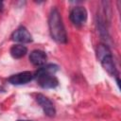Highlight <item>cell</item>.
Returning a JSON list of instances; mask_svg holds the SVG:
<instances>
[{
    "label": "cell",
    "instance_id": "11",
    "mask_svg": "<svg viewBox=\"0 0 121 121\" xmlns=\"http://www.w3.org/2000/svg\"><path fill=\"white\" fill-rule=\"evenodd\" d=\"M17 121H31V120H22V119H20V120H17Z\"/></svg>",
    "mask_w": 121,
    "mask_h": 121
},
{
    "label": "cell",
    "instance_id": "8",
    "mask_svg": "<svg viewBox=\"0 0 121 121\" xmlns=\"http://www.w3.org/2000/svg\"><path fill=\"white\" fill-rule=\"evenodd\" d=\"M29 60L33 65L42 67L45 64V62L47 60V56L44 51L40 50V49H35V50L31 51L30 55H29Z\"/></svg>",
    "mask_w": 121,
    "mask_h": 121
},
{
    "label": "cell",
    "instance_id": "10",
    "mask_svg": "<svg viewBox=\"0 0 121 121\" xmlns=\"http://www.w3.org/2000/svg\"><path fill=\"white\" fill-rule=\"evenodd\" d=\"M3 8H4V3L2 1H0V11L3 10Z\"/></svg>",
    "mask_w": 121,
    "mask_h": 121
},
{
    "label": "cell",
    "instance_id": "1",
    "mask_svg": "<svg viewBox=\"0 0 121 121\" xmlns=\"http://www.w3.org/2000/svg\"><path fill=\"white\" fill-rule=\"evenodd\" d=\"M48 26L51 38L59 43H67V34L62 23V18L57 8H53L48 17Z\"/></svg>",
    "mask_w": 121,
    "mask_h": 121
},
{
    "label": "cell",
    "instance_id": "5",
    "mask_svg": "<svg viewBox=\"0 0 121 121\" xmlns=\"http://www.w3.org/2000/svg\"><path fill=\"white\" fill-rule=\"evenodd\" d=\"M70 20L77 26H82L87 20L86 9L81 6H77L73 8L70 11Z\"/></svg>",
    "mask_w": 121,
    "mask_h": 121
},
{
    "label": "cell",
    "instance_id": "7",
    "mask_svg": "<svg viewBox=\"0 0 121 121\" xmlns=\"http://www.w3.org/2000/svg\"><path fill=\"white\" fill-rule=\"evenodd\" d=\"M11 40L21 43H27L32 42V36L25 26H19L12 34Z\"/></svg>",
    "mask_w": 121,
    "mask_h": 121
},
{
    "label": "cell",
    "instance_id": "9",
    "mask_svg": "<svg viewBox=\"0 0 121 121\" xmlns=\"http://www.w3.org/2000/svg\"><path fill=\"white\" fill-rule=\"evenodd\" d=\"M9 52L12 58L21 59L27 53V48L26 45H23V44H14L11 46Z\"/></svg>",
    "mask_w": 121,
    "mask_h": 121
},
{
    "label": "cell",
    "instance_id": "4",
    "mask_svg": "<svg viewBox=\"0 0 121 121\" xmlns=\"http://www.w3.org/2000/svg\"><path fill=\"white\" fill-rule=\"evenodd\" d=\"M36 101L43 109L45 115L48 117H54L56 115V108L53 104V102L43 94H38L36 95Z\"/></svg>",
    "mask_w": 121,
    "mask_h": 121
},
{
    "label": "cell",
    "instance_id": "2",
    "mask_svg": "<svg viewBox=\"0 0 121 121\" xmlns=\"http://www.w3.org/2000/svg\"><path fill=\"white\" fill-rule=\"evenodd\" d=\"M58 70L59 66L56 64L50 63L43 65L34 73V78H36L37 83L43 89L56 88L59 85V80L55 76Z\"/></svg>",
    "mask_w": 121,
    "mask_h": 121
},
{
    "label": "cell",
    "instance_id": "6",
    "mask_svg": "<svg viewBox=\"0 0 121 121\" xmlns=\"http://www.w3.org/2000/svg\"><path fill=\"white\" fill-rule=\"evenodd\" d=\"M34 78V73L30 71H24L10 76L8 81L13 85H23L26 84Z\"/></svg>",
    "mask_w": 121,
    "mask_h": 121
},
{
    "label": "cell",
    "instance_id": "3",
    "mask_svg": "<svg viewBox=\"0 0 121 121\" xmlns=\"http://www.w3.org/2000/svg\"><path fill=\"white\" fill-rule=\"evenodd\" d=\"M96 57L98 60L100 61L102 67L104 70L112 77L119 78L118 77V71L116 69L113 57L112 55V52L109 48V46L106 43H98L96 46Z\"/></svg>",
    "mask_w": 121,
    "mask_h": 121
}]
</instances>
